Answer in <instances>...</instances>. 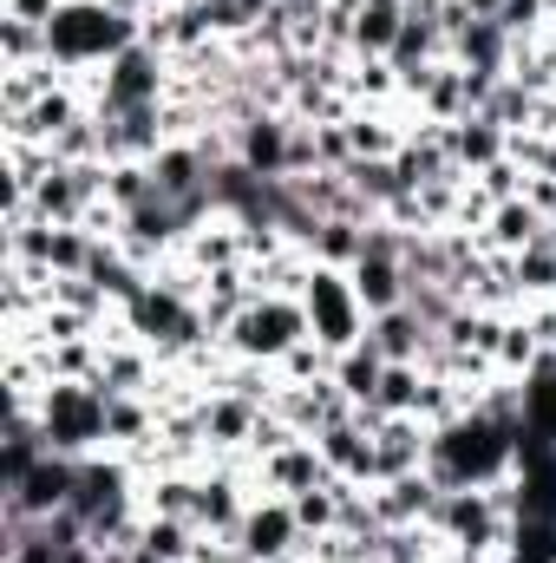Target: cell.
Here are the masks:
<instances>
[{
	"mask_svg": "<svg viewBox=\"0 0 556 563\" xmlns=\"http://www.w3.org/2000/svg\"><path fill=\"white\" fill-rule=\"evenodd\" d=\"M419 334H425V328H419L413 308H387V314H380V328L367 334V347H374L380 361H407V354L419 347Z\"/></svg>",
	"mask_w": 556,
	"mask_h": 563,
	"instance_id": "cell-10",
	"label": "cell"
},
{
	"mask_svg": "<svg viewBox=\"0 0 556 563\" xmlns=\"http://www.w3.org/2000/svg\"><path fill=\"white\" fill-rule=\"evenodd\" d=\"M524 426L544 432V439H556V354L537 367V387L524 394Z\"/></svg>",
	"mask_w": 556,
	"mask_h": 563,
	"instance_id": "cell-14",
	"label": "cell"
},
{
	"mask_svg": "<svg viewBox=\"0 0 556 563\" xmlns=\"http://www.w3.org/2000/svg\"><path fill=\"white\" fill-rule=\"evenodd\" d=\"M551 250H556V236H551Z\"/></svg>",
	"mask_w": 556,
	"mask_h": 563,
	"instance_id": "cell-32",
	"label": "cell"
},
{
	"mask_svg": "<svg viewBox=\"0 0 556 563\" xmlns=\"http://www.w3.org/2000/svg\"><path fill=\"white\" fill-rule=\"evenodd\" d=\"M531 20H537V0H504V7H498V26H504V33H518V26H531Z\"/></svg>",
	"mask_w": 556,
	"mask_h": 563,
	"instance_id": "cell-27",
	"label": "cell"
},
{
	"mask_svg": "<svg viewBox=\"0 0 556 563\" xmlns=\"http://www.w3.org/2000/svg\"><path fill=\"white\" fill-rule=\"evenodd\" d=\"M438 518H445L471 551H478V544H491V511H485V498H478V492H471V498H465V492H452V498L438 505Z\"/></svg>",
	"mask_w": 556,
	"mask_h": 563,
	"instance_id": "cell-11",
	"label": "cell"
},
{
	"mask_svg": "<svg viewBox=\"0 0 556 563\" xmlns=\"http://www.w3.org/2000/svg\"><path fill=\"white\" fill-rule=\"evenodd\" d=\"M210 426H216V432H243V426H249V407H243V400H223V407L210 413Z\"/></svg>",
	"mask_w": 556,
	"mask_h": 563,
	"instance_id": "cell-29",
	"label": "cell"
},
{
	"mask_svg": "<svg viewBox=\"0 0 556 563\" xmlns=\"http://www.w3.org/2000/svg\"><path fill=\"white\" fill-rule=\"evenodd\" d=\"M40 40H46V59H66V66H79V59H119L125 46H138L132 13H119V7H59L40 26Z\"/></svg>",
	"mask_w": 556,
	"mask_h": 563,
	"instance_id": "cell-2",
	"label": "cell"
},
{
	"mask_svg": "<svg viewBox=\"0 0 556 563\" xmlns=\"http://www.w3.org/2000/svg\"><path fill=\"white\" fill-rule=\"evenodd\" d=\"M327 511H334V505H327L314 485H308V492H301V505H294V518H301V525H327Z\"/></svg>",
	"mask_w": 556,
	"mask_h": 563,
	"instance_id": "cell-28",
	"label": "cell"
},
{
	"mask_svg": "<svg viewBox=\"0 0 556 563\" xmlns=\"http://www.w3.org/2000/svg\"><path fill=\"white\" fill-rule=\"evenodd\" d=\"M354 295H360V308H374V314L400 308L407 276H400V243H393V236H367V250H360V263H354Z\"/></svg>",
	"mask_w": 556,
	"mask_h": 563,
	"instance_id": "cell-5",
	"label": "cell"
},
{
	"mask_svg": "<svg viewBox=\"0 0 556 563\" xmlns=\"http://www.w3.org/2000/svg\"><path fill=\"white\" fill-rule=\"evenodd\" d=\"M452 151H458V157H465V164H491V157H498V119H491V112H485V119H478V125H471V119H465V132H458V139H452Z\"/></svg>",
	"mask_w": 556,
	"mask_h": 563,
	"instance_id": "cell-17",
	"label": "cell"
},
{
	"mask_svg": "<svg viewBox=\"0 0 556 563\" xmlns=\"http://www.w3.org/2000/svg\"><path fill=\"white\" fill-rule=\"evenodd\" d=\"M40 432H46L53 452H86L92 439L112 432V394L105 387H53L46 413H40Z\"/></svg>",
	"mask_w": 556,
	"mask_h": 563,
	"instance_id": "cell-3",
	"label": "cell"
},
{
	"mask_svg": "<svg viewBox=\"0 0 556 563\" xmlns=\"http://www.w3.org/2000/svg\"><path fill=\"white\" fill-rule=\"evenodd\" d=\"M288 157H294V144L281 139L276 119H249V132H243V164H249L256 177H281Z\"/></svg>",
	"mask_w": 556,
	"mask_h": 563,
	"instance_id": "cell-9",
	"label": "cell"
},
{
	"mask_svg": "<svg viewBox=\"0 0 556 563\" xmlns=\"http://www.w3.org/2000/svg\"><path fill=\"white\" fill-rule=\"evenodd\" d=\"M518 282H524V288H551V282H556V250H551V236L524 243V256H518Z\"/></svg>",
	"mask_w": 556,
	"mask_h": 563,
	"instance_id": "cell-19",
	"label": "cell"
},
{
	"mask_svg": "<svg viewBox=\"0 0 556 563\" xmlns=\"http://www.w3.org/2000/svg\"><path fill=\"white\" fill-rule=\"evenodd\" d=\"M544 334H551V341H556V314H551V321H544Z\"/></svg>",
	"mask_w": 556,
	"mask_h": 563,
	"instance_id": "cell-31",
	"label": "cell"
},
{
	"mask_svg": "<svg viewBox=\"0 0 556 563\" xmlns=\"http://www.w3.org/2000/svg\"><path fill=\"white\" fill-rule=\"evenodd\" d=\"M301 321H308V308H294V301H256V308H243L236 341H243V354H281V347H294Z\"/></svg>",
	"mask_w": 556,
	"mask_h": 563,
	"instance_id": "cell-6",
	"label": "cell"
},
{
	"mask_svg": "<svg viewBox=\"0 0 556 563\" xmlns=\"http://www.w3.org/2000/svg\"><path fill=\"white\" fill-rule=\"evenodd\" d=\"M425 505H432V492H425L419 478H400V485H393V505H387V511H393V518H407V511H425Z\"/></svg>",
	"mask_w": 556,
	"mask_h": 563,
	"instance_id": "cell-24",
	"label": "cell"
},
{
	"mask_svg": "<svg viewBox=\"0 0 556 563\" xmlns=\"http://www.w3.org/2000/svg\"><path fill=\"white\" fill-rule=\"evenodd\" d=\"M498 236H504V243H537V217H531V210H518V203H511V210H504V217H498Z\"/></svg>",
	"mask_w": 556,
	"mask_h": 563,
	"instance_id": "cell-23",
	"label": "cell"
},
{
	"mask_svg": "<svg viewBox=\"0 0 556 563\" xmlns=\"http://www.w3.org/2000/svg\"><path fill=\"white\" fill-rule=\"evenodd\" d=\"M132 321H138L151 341H190V334H197V314H190L170 288H138V295H132Z\"/></svg>",
	"mask_w": 556,
	"mask_h": 563,
	"instance_id": "cell-8",
	"label": "cell"
},
{
	"mask_svg": "<svg viewBox=\"0 0 556 563\" xmlns=\"http://www.w3.org/2000/svg\"><path fill=\"white\" fill-rule=\"evenodd\" d=\"M400 26H407V20H400V0H367L354 33H360V46H367V53H387V46L400 40Z\"/></svg>",
	"mask_w": 556,
	"mask_h": 563,
	"instance_id": "cell-12",
	"label": "cell"
},
{
	"mask_svg": "<svg viewBox=\"0 0 556 563\" xmlns=\"http://www.w3.org/2000/svg\"><path fill=\"white\" fill-rule=\"evenodd\" d=\"M144 551H157V558H177V551H184V531H177V525H151Z\"/></svg>",
	"mask_w": 556,
	"mask_h": 563,
	"instance_id": "cell-26",
	"label": "cell"
},
{
	"mask_svg": "<svg viewBox=\"0 0 556 563\" xmlns=\"http://www.w3.org/2000/svg\"><path fill=\"white\" fill-rule=\"evenodd\" d=\"M511 563H556V518H518Z\"/></svg>",
	"mask_w": 556,
	"mask_h": 563,
	"instance_id": "cell-15",
	"label": "cell"
},
{
	"mask_svg": "<svg viewBox=\"0 0 556 563\" xmlns=\"http://www.w3.org/2000/svg\"><path fill=\"white\" fill-rule=\"evenodd\" d=\"M327 459L347 465V472H374V445H360L347 426H327Z\"/></svg>",
	"mask_w": 556,
	"mask_h": 563,
	"instance_id": "cell-21",
	"label": "cell"
},
{
	"mask_svg": "<svg viewBox=\"0 0 556 563\" xmlns=\"http://www.w3.org/2000/svg\"><path fill=\"white\" fill-rule=\"evenodd\" d=\"M308 321H314V334L327 347H354V334H360V295H354V282H341L334 269H314L308 276Z\"/></svg>",
	"mask_w": 556,
	"mask_h": 563,
	"instance_id": "cell-4",
	"label": "cell"
},
{
	"mask_svg": "<svg viewBox=\"0 0 556 563\" xmlns=\"http://www.w3.org/2000/svg\"><path fill=\"white\" fill-rule=\"evenodd\" d=\"M518 432L524 426L498 420V413H471V420L445 426L432 439V472L438 485H485L491 472H504L518 459Z\"/></svg>",
	"mask_w": 556,
	"mask_h": 563,
	"instance_id": "cell-1",
	"label": "cell"
},
{
	"mask_svg": "<svg viewBox=\"0 0 556 563\" xmlns=\"http://www.w3.org/2000/svg\"><path fill=\"white\" fill-rule=\"evenodd\" d=\"M360 250H367V236H354L347 217H327V223H321V256H327V263H347V256L360 263Z\"/></svg>",
	"mask_w": 556,
	"mask_h": 563,
	"instance_id": "cell-20",
	"label": "cell"
},
{
	"mask_svg": "<svg viewBox=\"0 0 556 563\" xmlns=\"http://www.w3.org/2000/svg\"><path fill=\"white\" fill-rule=\"evenodd\" d=\"M413 400H419L413 374H407V367H400V361H393V367H387V380H380V394H374V400H367V407H413Z\"/></svg>",
	"mask_w": 556,
	"mask_h": 563,
	"instance_id": "cell-22",
	"label": "cell"
},
{
	"mask_svg": "<svg viewBox=\"0 0 556 563\" xmlns=\"http://www.w3.org/2000/svg\"><path fill=\"white\" fill-rule=\"evenodd\" d=\"M288 538H294V511L269 505V511H256V518H249V558H281V551H288Z\"/></svg>",
	"mask_w": 556,
	"mask_h": 563,
	"instance_id": "cell-13",
	"label": "cell"
},
{
	"mask_svg": "<svg viewBox=\"0 0 556 563\" xmlns=\"http://www.w3.org/2000/svg\"><path fill=\"white\" fill-rule=\"evenodd\" d=\"M380 380H387L380 354H374V347H354V354H347V394H354V400H374Z\"/></svg>",
	"mask_w": 556,
	"mask_h": 563,
	"instance_id": "cell-18",
	"label": "cell"
},
{
	"mask_svg": "<svg viewBox=\"0 0 556 563\" xmlns=\"http://www.w3.org/2000/svg\"><path fill=\"white\" fill-rule=\"evenodd\" d=\"M157 99V53L151 46H125L105 73V112H144Z\"/></svg>",
	"mask_w": 556,
	"mask_h": 563,
	"instance_id": "cell-7",
	"label": "cell"
},
{
	"mask_svg": "<svg viewBox=\"0 0 556 563\" xmlns=\"http://www.w3.org/2000/svg\"><path fill=\"white\" fill-rule=\"evenodd\" d=\"M281 478H288V485H314V478H321V465H314L308 452H288V459H281Z\"/></svg>",
	"mask_w": 556,
	"mask_h": 563,
	"instance_id": "cell-25",
	"label": "cell"
},
{
	"mask_svg": "<svg viewBox=\"0 0 556 563\" xmlns=\"http://www.w3.org/2000/svg\"><path fill=\"white\" fill-rule=\"evenodd\" d=\"M458 40H465L471 73H498V53H504V26H498V20H471Z\"/></svg>",
	"mask_w": 556,
	"mask_h": 563,
	"instance_id": "cell-16",
	"label": "cell"
},
{
	"mask_svg": "<svg viewBox=\"0 0 556 563\" xmlns=\"http://www.w3.org/2000/svg\"><path fill=\"white\" fill-rule=\"evenodd\" d=\"M243 7H249V13H263V7H269V0H243Z\"/></svg>",
	"mask_w": 556,
	"mask_h": 563,
	"instance_id": "cell-30",
	"label": "cell"
}]
</instances>
